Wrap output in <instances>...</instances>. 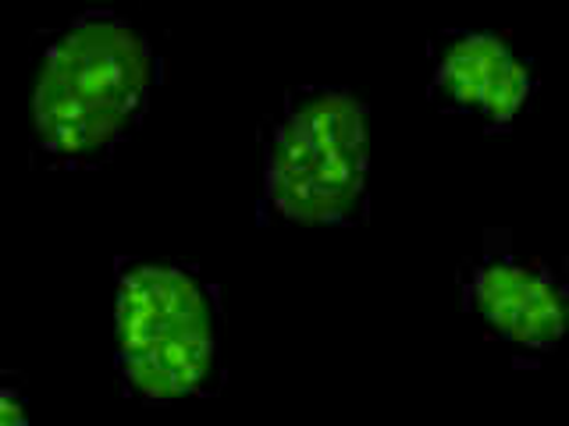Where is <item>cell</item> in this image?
Segmentation results:
<instances>
[{
    "mask_svg": "<svg viewBox=\"0 0 569 426\" xmlns=\"http://www.w3.org/2000/svg\"><path fill=\"white\" fill-rule=\"evenodd\" d=\"M157 85V53L129 18L86 11L50 36L32 75V135L50 160L89 168L136 132Z\"/></svg>",
    "mask_w": 569,
    "mask_h": 426,
    "instance_id": "1",
    "label": "cell"
},
{
    "mask_svg": "<svg viewBox=\"0 0 569 426\" xmlns=\"http://www.w3.org/2000/svg\"><path fill=\"white\" fill-rule=\"evenodd\" d=\"M114 359L147 405L213 395L221 384V302L189 263L129 260L118 271Z\"/></svg>",
    "mask_w": 569,
    "mask_h": 426,
    "instance_id": "2",
    "label": "cell"
},
{
    "mask_svg": "<svg viewBox=\"0 0 569 426\" xmlns=\"http://www.w3.org/2000/svg\"><path fill=\"white\" fill-rule=\"evenodd\" d=\"M367 106L349 89L299 85L267 135L263 210L307 227L367 217Z\"/></svg>",
    "mask_w": 569,
    "mask_h": 426,
    "instance_id": "3",
    "label": "cell"
},
{
    "mask_svg": "<svg viewBox=\"0 0 569 426\" xmlns=\"http://www.w3.org/2000/svg\"><path fill=\"white\" fill-rule=\"evenodd\" d=\"M462 288L467 310L512 352L538 359L562 342L569 298L545 260L520 256L512 245H485Z\"/></svg>",
    "mask_w": 569,
    "mask_h": 426,
    "instance_id": "4",
    "label": "cell"
},
{
    "mask_svg": "<svg viewBox=\"0 0 569 426\" xmlns=\"http://www.w3.org/2000/svg\"><path fill=\"white\" fill-rule=\"evenodd\" d=\"M530 68L495 32H441L431 43V97L441 111L502 132L530 97Z\"/></svg>",
    "mask_w": 569,
    "mask_h": 426,
    "instance_id": "5",
    "label": "cell"
},
{
    "mask_svg": "<svg viewBox=\"0 0 569 426\" xmlns=\"http://www.w3.org/2000/svg\"><path fill=\"white\" fill-rule=\"evenodd\" d=\"M0 426H29L22 390L8 381H0Z\"/></svg>",
    "mask_w": 569,
    "mask_h": 426,
    "instance_id": "6",
    "label": "cell"
}]
</instances>
